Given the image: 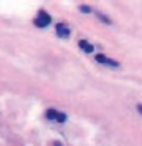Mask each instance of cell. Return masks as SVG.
<instances>
[{"label": "cell", "instance_id": "obj_1", "mask_svg": "<svg viewBox=\"0 0 142 146\" xmlns=\"http://www.w3.org/2000/svg\"><path fill=\"white\" fill-rule=\"evenodd\" d=\"M50 23H51V17H50L45 10H40L38 15H36V18H35V25L38 28H45V27H48Z\"/></svg>", "mask_w": 142, "mask_h": 146}, {"label": "cell", "instance_id": "obj_2", "mask_svg": "<svg viewBox=\"0 0 142 146\" xmlns=\"http://www.w3.org/2000/svg\"><path fill=\"white\" fill-rule=\"evenodd\" d=\"M46 118L55 119V121H58V123H64V121H66V115L56 111V110H48V111H46Z\"/></svg>", "mask_w": 142, "mask_h": 146}, {"label": "cell", "instance_id": "obj_3", "mask_svg": "<svg viewBox=\"0 0 142 146\" xmlns=\"http://www.w3.org/2000/svg\"><path fill=\"white\" fill-rule=\"evenodd\" d=\"M96 62H99V63H103V65H109L112 68H119V62H116V60H112V58H109V56H106V55H103V53L96 55Z\"/></svg>", "mask_w": 142, "mask_h": 146}, {"label": "cell", "instance_id": "obj_4", "mask_svg": "<svg viewBox=\"0 0 142 146\" xmlns=\"http://www.w3.org/2000/svg\"><path fill=\"white\" fill-rule=\"evenodd\" d=\"M56 33H58V36H61V38H68L70 36V28H68V25H64V23H58L56 25Z\"/></svg>", "mask_w": 142, "mask_h": 146}, {"label": "cell", "instance_id": "obj_5", "mask_svg": "<svg viewBox=\"0 0 142 146\" xmlns=\"http://www.w3.org/2000/svg\"><path fill=\"white\" fill-rule=\"evenodd\" d=\"M78 45H80V48L83 50V52H86V53H91V52L94 50V46L91 45L89 42H86V40H80V43H78Z\"/></svg>", "mask_w": 142, "mask_h": 146}, {"label": "cell", "instance_id": "obj_6", "mask_svg": "<svg viewBox=\"0 0 142 146\" xmlns=\"http://www.w3.org/2000/svg\"><path fill=\"white\" fill-rule=\"evenodd\" d=\"M81 10H83V12H86V13H88V12H91V9H89V7H86V5H81Z\"/></svg>", "mask_w": 142, "mask_h": 146}, {"label": "cell", "instance_id": "obj_7", "mask_svg": "<svg viewBox=\"0 0 142 146\" xmlns=\"http://www.w3.org/2000/svg\"><path fill=\"white\" fill-rule=\"evenodd\" d=\"M137 110H139V113L142 115V105H139V106H137Z\"/></svg>", "mask_w": 142, "mask_h": 146}, {"label": "cell", "instance_id": "obj_8", "mask_svg": "<svg viewBox=\"0 0 142 146\" xmlns=\"http://www.w3.org/2000/svg\"><path fill=\"white\" fill-rule=\"evenodd\" d=\"M55 146H60V143H55Z\"/></svg>", "mask_w": 142, "mask_h": 146}]
</instances>
